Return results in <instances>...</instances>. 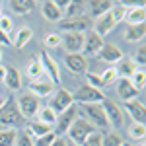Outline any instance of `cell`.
<instances>
[{
    "mask_svg": "<svg viewBox=\"0 0 146 146\" xmlns=\"http://www.w3.org/2000/svg\"><path fill=\"white\" fill-rule=\"evenodd\" d=\"M84 109H86V115H88V119H90V123L94 127H109L101 103H88Z\"/></svg>",
    "mask_w": 146,
    "mask_h": 146,
    "instance_id": "obj_12",
    "label": "cell"
},
{
    "mask_svg": "<svg viewBox=\"0 0 146 146\" xmlns=\"http://www.w3.org/2000/svg\"><path fill=\"white\" fill-rule=\"evenodd\" d=\"M27 135L31 136V138H39V136H43L47 135V133H51V127L45 123H41V121H29L27 123V131H25Z\"/></svg>",
    "mask_w": 146,
    "mask_h": 146,
    "instance_id": "obj_24",
    "label": "cell"
},
{
    "mask_svg": "<svg viewBox=\"0 0 146 146\" xmlns=\"http://www.w3.org/2000/svg\"><path fill=\"white\" fill-rule=\"evenodd\" d=\"M18 109H20L23 119H33L35 115L39 113V109H41L39 107V100L35 98L33 94H25L18 101Z\"/></svg>",
    "mask_w": 146,
    "mask_h": 146,
    "instance_id": "obj_7",
    "label": "cell"
},
{
    "mask_svg": "<svg viewBox=\"0 0 146 146\" xmlns=\"http://www.w3.org/2000/svg\"><path fill=\"white\" fill-rule=\"evenodd\" d=\"M53 88H55V84L47 78V76H39V78L31 80V84H29V90H31V94H33L37 100H39V98H47V96H51Z\"/></svg>",
    "mask_w": 146,
    "mask_h": 146,
    "instance_id": "obj_11",
    "label": "cell"
},
{
    "mask_svg": "<svg viewBox=\"0 0 146 146\" xmlns=\"http://www.w3.org/2000/svg\"><path fill=\"white\" fill-rule=\"evenodd\" d=\"M125 14H127V6L125 4H113L111 8V16H113V22L115 23H121L125 20Z\"/></svg>",
    "mask_w": 146,
    "mask_h": 146,
    "instance_id": "obj_36",
    "label": "cell"
},
{
    "mask_svg": "<svg viewBox=\"0 0 146 146\" xmlns=\"http://www.w3.org/2000/svg\"><path fill=\"white\" fill-rule=\"evenodd\" d=\"M27 76H29L31 80L39 78V76H43V68H41L39 58H35V60H31V62L27 64Z\"/></svg>",
    "mask_w": 146,
    "mask_h": 146,
    "instance_id": "obj_33",
    "label": "cell"
},
{
    "mask_svg": "<svg viewBox=\"0 0 146 146\" xmlns=\"http://www.w3.org/2000/svg\"><path fill=\"white\" fill-rule=\"evenodd\" d=\"M146 20V8L144 6H133V8H127L125 14V20L129 25H138V23H144Z\"/></svg>",
    "mask_w": 146,
    "mask_h": 146,
    "instance_id": "obj_18",
    "label": "cell"
},
{
    "mask_svg": "<svg viewBox=\"0 0 146 146\" xmlns=\"http://www.w3.org/2000/svg\"><path fill=\"white\" fill-rule=\"evenodd\" d=\"M96 131H98V129H96L90 121H86V119H82V117H76L74 123L70 125V129L66 131V135H68V140H70V142L82 146V142H84L92 133H96Z\"/></svg>",
    "mask_w": 146,
    "mask_h": 146,
    "instance_id": "obj_2",
    "label": "cell"
},
{
    "mask_svg": "<svg viewBox=\"0 0 146 146\" xmlns=\"http://www.w3.org/2000/svg\"><path fill=\"white\" fill-rule=\"evenodd\" d=\"M4 84H6L10 90H20V88H22V74H20V70H16L14 66H6Z\"/></svg>",
    "mask_w": 146,
    "mask_h": 146,
    "instance_id": "obj_22",
    "label": "cell"
},
{
    "mask_svg": "<svg viewBox=\"0 0 146 146\" xmlns=\"http://www.w3.org/2000/svg\"><path fill=\"white\" fill-rule=\"evenodd\" d=\"M86 78H88V86L96 88V90H103V82H101V76H100V74L86 72Z\"/></svg>",
    "mask_w": 146,
    "mask_h": 146,
    "instance_id": "obj_38",
    "label": "cell"
},
{
    "mask_svg": "<svg viewBox=\"0 0 146 146\" xmlns=\"http://www.w3.org/2000/svg\"><path fill=\"white\" fill-rule=\"evenodd\" d=\"M74 103V100H72V94L68 90H56V94L53 96V100H51V103H49V107L53 109V111L56 113V117L60 115L62 111H66L68 107Z\"/></svg>",
    "mask_w": 146,
    "mask_h": 146,
    "instance_id": "obj_9",
    "label": "cell"
},
{
    "mask_svg": "<svg viewBox=\"0 0 146 146\" xmlns=\"http://www.w3.org/2000/svg\"><path fill=\"white\" fill-rule=\"evenodd\" d=\"M4 76H6V66L0 64V82H4Z\"/></svg>",
    "mask_w": 146,
    "mask_h": 146,
    "instance_id": "obj_46",
    "label": "cell"
},
{
    "mask_svg": "<svg viewBox=\"0 0 146 146\" xmlns=\"http://www.w3.org/2000/svg\"><path fill=\"white\" fill-rule=\"evenodd\" d=\"M131 84L135 86V90L136 92H140V90H144V84H146V74H144V68H136V72L131 76Z\"/></svg>",
    "mask_w": 146,
    "mask_h": 146,
    "instance_id": "obj_30",
    "label": "cell"
},
{
    "mask_svg": "<svg viewBox=\"0 0 146 146\" xmlns=\"http://www.w3.org/2000/svg\"><path fill=\"white\" fill-rule=\"evenodd\" d=\"M12 27H14V22H12V18L10 16H0V29L4 31V33H10L12 31Z\"/></svg>",
    "mask_w": 146,
    "mask_h": 146,
    "instance_id": "obj_40",
    "label": "cell"
},
{
    "mask_svg": "<svg viewBox=\"0 0 146 146\" xmlns=\"http://www.w3.org/2000/svg\"><path fill=\"white\" fill-rule=\"evenodd\" d=\"M0 16H2V4H0Z\"/></svg>",
    "mask_w": 146,
    "mask_h": 146,
    "instance_id": "obj_51",
    "label": "cell"
},
{
    "mask_svg": "<svg viewBox=\"0 0 146 146\" xmlns=\"http://www.w3.org/2000/svg\"><path fill=\"white\" fill-rule=\"evenodd\" d=\"M0 45H12L10 35H8V33H4L2 29H0Z\"/></svg>",
    "mask_w": 146,
    "mask_h": 146,
    "instance_id": "obj_44",
    "label": "cell"
},
{
    "mask_svg": "<svg viewBox=\"0 0 146 146\" xmlns=\"http://www.w3.org/2000/svg\"><path fill=\"white\" fill-rule=\"evenodd\" d=\"M82 146H101V135L96 131V133H92L84 142H82Z\"/></svg>",
    "mask_w": 146,
    "mask_h": 146,
    "instance_id": "obj_39",
    "label": "cell"
},
{
    "mask_svg": "<svg viewBox=\"0 0 146 146\" xmlns=\"http://www.w3.org/2000/svg\"><path fill=\"white\" fill-rule=\"evenodd\" d=\"M0 64H2V49H0Z\"/></svg>",
    "mask_w": 146,
    "mask_h": 146,
    "instance_id": "obj_50",
    "label": "cell"
},
{
    "mask_svg": "<svg viewBox=\"0 0 146 146\" xmlns=\"http://www.w3.org/2000/svg\"><path fill=\"white\" fill-rule=\"evenodd\" d=\"M101 76V82H103V88H107V86H111L115 80L119 78V74H117V68L115 66H109V68H105L103 72L100 74Z\"/></svg>",
    "mask_w": 146,
    "mask_h": 146,
    "instance_id": "obj_32",
    "label": "cell"
},
{
    "mask_svg": "<svg viewBox=\"0 0 146 146\" xmlns=\"http://www.w3.org/2000/svg\"><path fill=\"white\" fill-rule=\"evenodd\" d=\"M125 109L129 111V115L133 117V121H135V123L144 125V121H146V111H144V103H142V101H136V100L125 101Z\"/></svg>",
    "mask_w": 146,
    "mask_h": 146,
    "instance_id": "obj_14",
    "label": "cell"
},
{
    "mask_svg": "<svg viewBox=\"0 0 146 146\" xmlns=\"http://www.w3.org/2000/svg\"><path fill=\"white\" fill-rule=\"evenodd\" d=\"M64 62H66V66L70 68L72 72H76V74H84V72H88V60H86V56L82 55V53L66 55Z\"/></svg>",
    "mask_w": 146,
    "mask_h": 146,
    "instance_id": "obj_15",
    "label": "cell"
},
{
    "mask_svg": "<svg viewBox=\"0 0 146 146\" xmlns=\"http://www.w3.org/2000/svg\"><path fill=\"white\" fill-rule=\"evenodd\" d=\"M60 43L66 49V55H76L84 49V33H64L60 37Z\"/></svg>",
    "mask_w": 146,
    "mask_h": 146,
    "instance_id": "obj_10",
    "label": "cell"
},
{
    "mask_svg": "<svg viewBox=\"0 0 146 146\" xmlns=\"http://www.w3.org/2000/svg\"><path fill=\"white\" fill-rule=\"evenodd\" d=\"M58 136L51 131V133H47V135H43V136H39V138H35V142H33V146H51L53 142H55Z\"/></svg>",
    "mask_w": 146,
    "mask_h": 146,
    "instance_id": "obj_37",
    "label": "cell"
},
{
    "mask_svg": "<svg viewBox=\"0 0 146 146\" xmlns=\"http://www.w3.org/2000/svg\"><path fill=\"white\" fill-rule=\"evenodd\" d=\"M100 58L105 62H119L123 58V51L119 47H115L113 43H103V47L100 49Z\"/></svg>",
    "mask_w": 146,
    "mask_h": 146,
    "instance_id": "obj_17",
    "label": "cell"
},
{
    "mask_svg": "<svg viewBox=\"0 0 146 146\" xmlns=\"http://www.w3.org/2000/svg\"><path fill=\"white\" fill-rule=\"evenodd\" d=\"M66 146H78V144H74V142H70V140H66Z\"/></svg>",
    "mask_w": 146,
    "mask_h": 146,
    "instance_id": "obj_48",
    "label": "cell"
},
{
    "mask_svg": "<svg viewBox=\"0 0 146 146\" xmlns=\"http://www.w3.org/2000/svg\"><path fill=\"white\" fill-rule=\"evenodd\" d=\"M31 37H33V31H31V27L23 25V27H20V31H18L16 39H14V45L18 47V49H22V47H25L27 43H29V41H31Z\"/></svg>",
    "mask_w": 146,
    "mask_h": 146,
    "instance_id": "obj_27",
    "label": "cell"
},
{
    "mask_svg": "<svg viewBox=\"0 0 146 146\" xmlns=\"http://www.w3.org/2000/svg\"><path fill=\"white\" fill-rule=\"evenodd\" d=\"M58 45H60V35L58 33H49L45 37V47L53 49V47H58Z\"/></svg>",
    "mask_w": 146,
    "mask_h": 146,
    "instance_id": "obj_43",
    "label": "cell"
},
{
    "mask_svg": "<svg viewBox=\"0 0 146 146\" xmlns=\"http://www.w3.org/2000/svg\"><path fill=\"white\" fill-rule=\"evenodd\" d=\"M123 138L117 133H109V135H101V146H121Z\"/></svg>",
    "mask_w": 146,
    "mask_h": 146,
    "instance_id": "obj_34",
    "label": "cell"
},
{
    "mask_svg": "<svg viewBox=\"0 0 146 146\" xmlns=\"http://www.w3.org/2000/svg\"><path fill=\"white\" fill-rule=\"evenodd\" d=\"M146 135V127L144 125H138V123H133L129 127V136L135 138V140H142Z\"/></svg>",
    "mask_w": 146,
    "mask_h": 146,
    "instance_id": "obj_35",
    "label": "cell"
},
{
    "mask_svg": "<svg viewBox=\"0 0 146 146\" xmlns=\"http://www.w3.org/2000/svg\"><path fill=\"white\" fill-rule=\"evenodd\" d=\"M78 117V107L72 103L70 107H68L66 111H62L58 117H56V123H55V133L56 136H60V135H66V131L70 129V125L74 123V119Z\"/></svg>",
    "mask_w": 146,
    "mask_h": 146,
    "instance_id": "obj_5",
    "label": "cell"
},
{
    "mask_svg": "<svg viewBox=\"0 0 146 146\" xmlns=\"http://www.w3.org/2000/svg\"><path fill=\"white\" fill-rule=\"evenodd\" d=\"M103 43H105V41H103L94 29L88 31V35H84V49H82V51H84V56L86 55H98L100 49L103 47Z\"/></svg>",
    "mask_w": 146,
    "mask_h": 146,
    "instance_id": "obj_13",
    "label": "cell"
},
{
    "mask_svg": "<svg viewBox=\"0 0 146 146\" xmlns=\"http://www.w3.org/2000/svg\"><path fill=\"white\" fill-rule=\"evenodd\" d=\"M2 105H4V96L0 94V109H2Z\"/></svg>",
    "mask_w": 146,
    "mask_h": 146,
    "instance_id": "obj_47",
    "label": "cell"
},
{
    "mask_svg": "<svg viewBox=\"0 0 146 146\" xmlns=\"http://www.w3.org/2000/svg\"><path fill=\"white\" fill-rule=\"evenodd\" d=\"M16 144H18V146H33V138H31V136L23 131V133H20V135H18Z\"/></svg>",
    "mask_w": 146,
    "mask_h": 146,
    "instance_id": "obj_41",
    "label": "cell"
},
{
    "mask_svg": "<svg viewBox=\"0 0 146 146\" xmlns=\"http://www.w3.org/2000/svg\"><path fill=\"white\" fill-rule=\"evenodd\" d=\"M144 35H146V25L138 23V25H129V29L125 33V39L127 41H140Z\"/></svg>",
    "mask_w": 146,
    "mask_h": 146,
    "instance_id": "obj_28",
    "label": "cell"
},
{
    "mask_svg": "<svg viewBox=\"0 0 146 146\" xmlns=\"http://www.w3.org/2000/svg\"><path fill=\"white\" fill-rule=\"evenodd\" d=\"M86 8V4L84 2H76V0H68L66 2V8L62 10V16H66V20L70 18H80L82 16V12Z\"/></svg>",
    "mask_w": 146,
    "mask_h": 146,
    "instance_id": "obj_23",
    "label": "cell"
},
{
    "mask_svg": "<svg viewBox=\"0 0 146 146\" xmlns=\"http://www.w3.org/2000/svg\"><path fill=\"white\" fill-rule=\"evenodd\" d=\"M58 27L64 31V33H84L92 27V20L86 16H80V18H70V20H60Z\"/></svg>",
    "mask_w": 146,
    "mask_h": 146,
    "instance_id": "obj_4",
    "label": "cell"
},
{
    "mask_svg": "<svg viewBox=\"0 0 146 146\" xmlns=\"http://www.w3.org/2000/svg\"><path fill=\"white\" fill-rule=\"evenodd\" d=\"M41 12H43V18L49 20V22H60L62 20V12L58 10L55 0H45L41 4Z\"/></svg>",
    "mask_w": 146,
    "mask_h": 146,
    "instance_id": "obj_20",
    "label": "cell"
},
{
    "mask_svg": "<svg viewBox=\"0 0 146 146\" xmlns=\"http://www.w3.org/2000/svg\"><path fill=\"white\" fill-rule=\"evenodd\" d=\"M133 62H135L136 66H144V62H146V49L144 47H140L136 51V55L133 56Z\"/></svg>",
    "mask_w": 146,
    "mask_h": 146,
    "instance_id": "obj_42",
    "label": "cell"
},
{
    "mask_svg": "<svg viewBox=\"0 0 146 146\" xmlns=\"http://www.w3.org/2000/svg\"><path fill=\"white\" fill-rule=\"evenodd\" d=\"M23 121L22 113L18 109V101L14 98H6L4 105L0 109V127L2 129H16Z\"/></svg>",
    "mask_w": 146,
    "mask_h": 146,
    "instance_id": "obj_1",
    "label": "cell"
},
{
    "mask_svg": "<svg viewBox=\"0 0 146 146\" xmlns=\"http://www.w3.org/2000/svg\"><path fill=\"white\" fill-rule=\"evenodd\" d=\"M88 8H90V14L98 20V18L103 16V14L111 12L113 2H109V0H92V2H88Z\"/></svg>",
    "mask_w": 146,
    "mask_h": 146,
    "instance_id": "obj_21",
    "label": "cell"
},
{
    "mask_svg": "<svg viewBox=\"0 0 146 146\" xmlns=\"http://www.w3.org/2000/svg\"><path fill=\"white\" fill-rule=\"evenodd\" d=\"M121 146H133V144H131V142H123Z\"/></svg>",
    "mask_w": 146,
    "mask_h": 146,
    "instance_id": "obj_49",
    "label": "cell"
},
{
    "mask_svg": "<svg viewBox=\"0 0 146 146\" xmlns=\"http://www.w3.org/2000/svg\"><path fill=\"white\" fill-rule=\"evenodd\" d=\"M101 107L105 111V119H107V125H111L115 129H121L123 127V111L121 107L111 100H103L101 101Z\"/></svg>",
    "mask_w": 146,
    "mask_h": 146,
    "instance_id": "obj_6",
    "label": "cell"
},
{
    "mask_svg": "<svg viewBox=\"0 0 146 146\" xmlns=\"http://www.w3.org/2000/svg\"><path fill=\"white\" fill-rule=\"evenodd\" d=\"M39 121L41 123H45V125H55L56 123V113L47 105V107H43V109H39Z\"/></svg>",
    "mask_w": 146,
    "mask_h": 146,
    "instance_id": "obj_31",
    "label": "cell"
},
{
    "mask_svg": "<svg viewBox=\"0 0 146 146\" xmlns=\"http://www.w3.org/2000/svg\"><path fill=\"white\" fill-rule=\"evenodd\" d=\"M51 146H66V140L58 136V138H56V140H55V142H53V144H51Z\"/></svg>",
    "mask_w": 146,
    "mask_h": 146,
    "instance_id": "obj_45",
    "label": "cell"
},
{
    "mask_svg": "<svg viewBox=\"0 0 146 146\" xmlns=\"http://www.w3.org/2000/svg\"><path fill=\"white\" fill-rule=\"evenodd\" d=\"M35 2H31V0H12L10 2V8L16 14H20V16H25V14H29V12L33 10Z\"/></svg>",
    "mask_w": 146,
    "mask_h": 146,
    "instance_id": "obj_26",
    "label": "cell"
},
{
    "mask_svg": "<svg viewBox=\"0 0 146 146\" xmlns=\"http://www.w3.org/2000/svg\"><path fill=\"white\" fill-rule=\"evenodd\" d=\"M115 25H117V23L113 22L111 12H107V14H103L101 18H98V20H96V25H92V27H94V31L100 35L101 39H103V37L109 33V31H111Z\"/></svg>",
    "mask_w": 146,
    "mask_h": 146,
    "instance_id": "obj_16",
    "label": "cell"
},
{
    "mask_svg": "<svg viewBox=\"0 0 146 146\" xmlns=\"http://www.w3.org/2000/svg\"><path fill=\"white\" fill-rule=\"evenodd\" d=\"M117 94H119V98H121L123 101H131V100H135L136 96H138V92L135 90V86L131 84L129 78L119 80V84H117Z\"/></svg>",
    "mask_w": 146,
    "mask_h": 146,
    "instance_id": "obj_19",
    "label": "cell"
},
{
    "mask_svg": "<svg viewBox=\"0 0 146 146\" xmlns=\"http://www.w3.org/2000/svg\"><path fill=\"white\" fill-rule=\"evenodd\" d=\"M39 62H41L43 74H47V78L51 80L53 84H60V68H58V64L51 58V55L43 51V53L39 55Z\"/></svg>",
    "mask_w": 146,
    "mask_h": 146,
    "instance_id": "obj_8",
    "label": "cell"
},
{
    "mask_svg": "<svg viewBox=\"0 0 146 146\" xmlns=\"http://www.w3.org/2000/svg\"><path fill=\"white\" fill-rule=\"evenodd\" d=\"M72 100H74V103L88 105V103H101V101L105 100V96H103V90H96V88H92V86L86 84L76 94H72Z\"/></svg>",
    "mask_w": 146,
    "mask_h": 146,
    "instance_id": "obj_3",
    "label": "cell"
},
{
    "mask_svg": "<svg viewBox=\"0 0 146 146\" xmlns=\"http://www.w3.org/2000/svg\"><path fill=\"white\" fill-rule=\"evenodd\" d=\"M136 72V64L133 62V58H121L119 66H117V74L119 78H131Z\"/></svg>",
    "mask_w": 146,
    "mask_h": 146,
    "instance_id": "obj_25",
    "label": "cell"
},
{
    "mask_svg": "<svg viewBox=\"0 0 146 146\" xmlns=\"http://www.w3.org/2000/svg\"><path fill=\"white\" fill-rule=\"evenodd\" d=\"M18 133L16 129H0V146H14Z\"/></svg>",
    "mask_w": 146,
    "mask_h": 146,
    "instance_id": "obj_29",
    "label": "cell"
}]
</instances>
